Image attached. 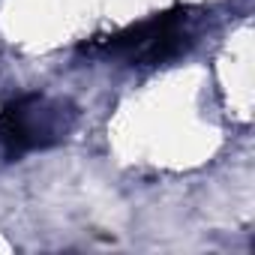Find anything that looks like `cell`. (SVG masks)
<instances>
[{"label":"cell","instance_id":"obj_2","mask_svg":"<svg viewBox=\"0 0 255 255\" xmlns=\"http://www.w3.org/2000/svg\"><path fill=\"white\" fill-rule=\"evenodd\" d=\"M180 21H183V9H171L147 21H138L120 33L96 36L81 45V54H117L141 66L165 63L186 48V33L180 30Z\"/></svg>","mask_w":255,"mask_h":255},{"label":"cell","instance_id":"obj_1","mask_svg":"<svg viewBox=\"0 0 255 255\" xmlns=\"http://www.w3.org/2000/svg\"><path fill=\"white\" fill-rule=\"evenodd\" d=\"M72 108L66 102H48L39 93H24L0 111V156L12 162L30 150L51 147L72 129Z\"/></svg>","mask_w":255,"mask_h":255}]
</instances>
